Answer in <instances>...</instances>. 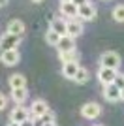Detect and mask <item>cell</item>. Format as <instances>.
<instances>
[{
	"label": "cell",
	"instance_id": "cell-1",
	"mask_svg": "<svg viewBox=\"0 0 124 126\" xmlns=\"http://www.w3.org/2000/svg\"><path fill=\"white\" fill-rule=\"evenodd\" d=\"M100 66L102 68H111V70H119L120 66V57L117 51H105L100 57Z\"/></svg>",
	"mask_w": 124,
	"mask_h": 126
},
{
	"label": "cell",
	"instance_id": "cell-2",
	"mask_svg": "<svg viewBox=\"0 0 124 126\" xmlns=\"http://www.w3.org/2000/svg\"><path fill=\"white\" fill-rule=\"evenodd\" d=\"M81 115L85 119H88V121H94V119H98L102 115V105L96 104V102H88V104H85L81 107Z\"/></svg>",
	"mask_w": 124,
	"mask_h": 126
},
{
	"label": "cell",
	"instance_id": "cell-3",
	"mask_svg": "<svg viewBox=\"0 0 124 126\" xmlns=\"http://www.w3.org/2000/svg\"><path fill=\"white\" fill-rule=\"evenodd\" d=\"M19 43H21V38L13 36V34H8V32L0 38V49L2 51H13V49H17Z\"/></svg>",
	"mask_w": 124,
	"mask_h": 126
},
{
	"label": "cell",
	"instance_id": "cell-4",
	"mask_svg": "<svg viewBox=\"0 0 124 126\" xmlns=\"http://www.w3.org/2000/svg\"><path fill=\"white\" fill-rule=\"evenodd\" d=\"M117 75H119V72H117V70H111V68H100L98 70V79H100V83H102L103 87H105V85H113Z\"/></svg>",
	"mask_w": 124,
	"mask_h": 126
},
{
	"label": "cell",
	"instance_id": "cell-5",
	"mask_svg": "<svg viewBox=\"0 0 124 126\" xmlns=\"http://www.w3.org/2000/svg\"><path fill=\"white\" fill-rule=\"evenodd\" d=\"M30 119V111L28 109H25L23 105H15L13 107V111L10 113V121L11 122H25V121H28Z\"/></svg>",
	"mask_w": 124,
	"mask_h": 126
},
{
	"label": "cell",
	"instance_id": "cell-6",
	"mask_svg": "<svg viewBox=\"0 0 124 126\" xmlns=\"http://www.w3.org/2000/svg\"><path fill=\"white\" fill-rule=\"evenodd\" d=\"M49 105L45 100H34L30 105V117H43L45 113H49Z\"/></svg>",
	"mask_w": 124,
	"mask_h": 126
},
{
	"label": "cell",
	"instance_id": "cell-7",
	"mask_svg": "<svg viewBox=\"0 0 124 126\" xmlns=\"http://www.w3.org/2000/svg\"><path fill=\"white\" fill-rule=\"evenodd\" d=\"M0 60H2V64H4V66H15V64H19L21 55H19V51H17V49H13V51H2Z\"/></svg>",
	"mask_w": 124,
	"mask_h": 126
},
{
	"label": "cell",
	"instance_id": "cell-8",
	"mask_svg": "<svg viewBox=\"0 0 124 126\" xmlns=\"http://www.w3.org/2000/svg\"><path fill=\"white\" fill-rule=\"evenodd\" d=\"M83 21H79V19H72V21H68V30H66V36L70 38H79L83 34Z\"/></svg>",
	"mask_w": 124,
	"mask_h": 126
},
{
	"label": "cell",
	"instance_id": "cell-9",
	"mask_svg": "<svg viewBox=\"0 0 124 126\" xmlns=\"http://www.w3.org/2000/svg\"><path fill=\"white\" fill-rule=\"evenodd\" d=\"M96 6L92 4H87V6H83V8H79V15L77 19L79 21H94L96 19Z\"/></svg>",
	"mask_w": 124,
	"mask_h": 126
},
{
	"label": "cell",
	"instance_id": "cell-10",
	"mask_svg": "<svg viewBox=\"0 0 124 126\" xmlns=\"http://www.w3.org/2000/svg\"><path fill=\"white\" fill-rule=\"evenodd\" d=\"M60 13L72 21V19H77V15H79V8L73 4V2H62V4H60Z\"/></svg>",
	"mask_w": 124,
	"mask_h": 126
},
{
	"label": "cell",
	"instance_id": "cell-11",
	"mask_svg": "<svg viewBox=\"0 0 124 126\" xmlns=\"http://www.w3.org/2000/svg\"><path fill=\"white\" fill-rule=\"evenodd\" d=\"M53 32H57L58 36H66V30H68V21H64L62 17H55L51 19V26H49Z\"/></svg>",
	"mask_w": 124,
	"mask_h": 126
},
{
	"label": "cell",
	"instance_id": "cell-12",
	"mask_svg": "<svg viewBox=\"0 0 124 126\" xmlns=\"http://www.w3.org/2000/svg\"><path fill=\"white\" fill-rule=\"evenodd\" d=\"M8 34H13V36H23L25 34V23L21 21V19H11L10 23H8Z\"/></svg>",
	"mask_w": 124,
	"mask_h": 126
},
{
	"label": "cell",
	"instance_id": "cell-13",
	"mask_svg": "<svg viewBox=\"0 0 124 126\" xmlns=\"http://www.w3.org/2000/svg\"><path fill=\"white\" fill-rule=\"evenodd\" d=\"M103 98L107 102H119L120 100V89H117L115 83L105 85V87H103Z\"/></svg>",
	"mask_w": 124,
	"mask_h": 126
},
{
	"label": "cell",
	"instance_id": "cell-14",
	"mask_svg": "<svg viewBox=\"0 0 124 126\" xmlns=\"http://www.w3.org/2000/svg\"><path fill=\"white\" fill-rule=\"evenodd\" d=\"M79 62H68V64H62V75L66 79H75V75H77V72H79Z\"/></svg>",
	"mask_w": 124,
	"mask_h": 126
},
{
	"label": "cell",
	"instance_id": "cell-15",
	"mask_svg": "<svg viewBox=\"0 0 124 126\" xmlns=\"http://www.w3.org/2000/svg\"><path fill=\"white\" fill-rule=\"evenodd\" d=\"M8 85L11 87V90L26 89V77L23 74H13V75H10V79H8Z\"/></svg>",
	"mask_w": 124,
	"mask_h": 126
},
{
	"label": "cell",
	"instance_id": "cell-16",
	"mask_svg": "<svg viewBox=\"0 0 124 126\" xmlns=\"http://www.w3.org/2000/svg\"><path fill=\"white\" fill-rule=\"evenodd\" d=\"M57 47H58V53L73 51V49H75V40H73V38H70V36H62Z\"/></svg>",
	"mask_w": 124,
	"mask_h": 126
},
{
	"label": "cell",
	"instance_id": "cell-17",
	"mask_svg": "<svg viewBox=\"0 0 124 126\" xmlns=\"http://www.w3.org/2000/svg\"><path fill=\"white\" fill-rule=\"evenodd\" d=\"M26 98H28V90H26V89H15V90H11V100L15 102L17 105H21Z\"/></svg>",
	"mask_w": 124,
	"mask_h": 126
},
{
	"label": "cell",
	"instance_id": "cell-18",
	"mask_svg": "<svg viewBox=\"0 0 124 126\" xmlns=\"http://www.w3.org/2000/svg\"><path fill=\"white\" fill-rule=\"evenodd\" d=\"M58 58L62 60V64H68V62H79V53L73 49V51H68V53H58Z\"/></svg>",
	"mask_w": 124,
	"mask_h": 126
},
{
	"label": "cell",
	"instance_id": "cell-19",
	"mask_svg": "<svg viewBox=\"0 0 124 126\" xmlns=\"http://www.w3.org/2000/svg\"><path fill=\"white\" fill-rule=\"evenodd\" d=\"M88 77H90V74H88V70L87 68H79V72H77V75H75V79H73V81H75V83L77 85H85L88 81Z\"/></svg>",
	"mask_w": 124,
	"mask_h": 126
},
{
	"label": "cell",
	"instance_id": "cell-20",
	"mask_svg": "<svg viewBox=\"0 0 124 126\" xmlns=\"http://www.w3.org/2000/svg\"><path fill=\"white\" fill-rule=\"evenodd\" d=\"M45 42H47V45H55L57 47L58 45V42H60V36H58L57 32H53L51 28L45 32Z\"/></svg>",
	"mask_w": 124,
	"mask_h": 126
},
{
	"label": "cell",
	"instance_id": "cell-21",
	"mask_svg": "<svg viewBox=\"0 0 124 126\" xmlns=\"http://www.w3.org/2000/svg\"><path fill=\"white\" fill-rule=\"evenodd\" d=\"M111 15H113V19H115L117 23H124V4H119V6L113 10V13H111Z\"/></svg>",
	"mask_w": 124,
	"mask_h": 126
},
{
	"label": "cell",
	"instance_id": "cell-22",
	"mask_svg": "<svg viewBox=\"0 0 124 126\" xmlns=\"http://www.w3.org/2000/svg\"><path fill=\"white\" fill-rule=\"evenodd\" d=\"M41 121H43V124H49V122H55V113L53 111H49V113H45L43 117H40Z\"/></svg>",
	"mask_w": 124,
	"mask_h": 126
},
{
	"label": "cell",
	"instance_id": "cell-23",
	"mask_svg": "<svg viewBox=\"0 0 124 126\" xmlns=\"http://www.w3.org/2000/svg\"><path fill=\"white\" fill-rule=\"evenodd\" d=\"M115 87L120 90H124V74H119L117 75V79H115Z\"/></svg>",
	"mask_w": 124,
	"mask_h": 126
},
{
	"label": "cell",
	"instance_id": "cell-24",
	"mask_svg": "<svg viewBox=\"0 0 124 126\" xmlns=\"http://www.w3.org/2000/svg\"><path fill=\"white\" fill-rule=\"evenodd\" d=\"M6 104H8V98H6V96L0 92V111H4V109H6Z\"/></svg>",
	"mask_w": 124,
	"mask_h": 126
},
{
	"label": "cell",
	"instance_id": "cell-25",
	"mask_svg": "<svg viewBox=\"0 0 124 126\" xmlns=\"http://www.w3.org/2000/svg\"><path fill=\"white\" fill-rule=\"evenodd\" d=\"M73 4L77 6V8H83V6H87V4H90V2H88V0H72Z\"/></svg>",
	"mask_w": 124,
	"mask_h": 126
},
{
	"label": "cell",
	"instance_id": "cell-26",
	"mask_svg": "<svg viewBox=\"0 0 124 126\" xmlns=\"http://www.w3.org/2000/svg\"><path fill=\"white\" fill-rule=\"evenodd\" d=\"M32 122H34V126H43V121L40 117H32Z\"/></svg>",
	"mask_w": 124,
	"mask_h": 126
},
{
	"label": "cell",
	"instance_id": "cell-27",
	"mask_svg": "<svg viewBox=\"0 0 124 126\" xmlns=\"http://www.w3.org/2000/svg\"><path fill=\"white\" fill-rule=\"evenodd\" d=\"M21 126H34V122H32V117H30V119H28V121L21 122Z\"/></svg>",
	"mask_w": 124,
	"mask_h": 126
},
{
	"label": "cell",
	"instance_id": "cell-28",
	"mask_svg": "<svg viewBox=\"0 0 124 126\" xmlns=\"http://www.w3.org/2000/svg\"><path fill=\"white\" fill-rule=\"evenodd\" d=\"M6 4H8V0H0V8H4Z\"/></svg>",
	"mask_w": 124,
	"mask_h": 126
},
{
	"label": "cell",
	"instance_id": "cell-29",
	"mask_svg": "<svg viewBox=\"0 0 124 126\" xmlns=\"http://www.w3.org/2000/svg\"><path fill=\"white\" fill-rule=\"evenodd\" d=\"M8 126H21V124H19V122H11L10 121V124H8Z\"/></svg>",
	"mask_w": 124,
	"mask_h": 126
},
{
	"label": "cell",
	"instance_id": "cell-30",
	"mask_svg": "<svg viewBox=\"0 0 124 126\" xmlns=\"http://www.w3.org/2000/svg\"><path fill=\"white\" fill-rule=\"evenodd\" d=\"M43 126H57V122H49V124H43Z\"/></svg>",
	"mask_w": 124,
	"mask_h": 126
},
{
	"label": "cell",
	"instance_id": "cell-31",
	"mask_svg": "<svg viewBox=\"0 0 124 126\" xmlns=\"http://www.w3.org/2000/svg\"><path fill=\"white\" fill-rule=\"evenodd\" d=\"M120 100H124V90H120Z\"/></svg>",
	"mask_w": 124,
	"mask_h": 126
},
{
	"label": "cell",
	"instance_id": "cell-32",
	"mask_svg": "<svg viewBox=\"0 0 124 126\" xmlns=\"http://www.w3.org/2000/svg\"><path fill=\"white\" fill-rule=\"evenodd\" d=\"M32 2H36V4H40V2H43V0H32Z\"/></svg>",
	"mask_w": 124,
	"mask_h": 126
},
{
	"label": "cell",
	"instance_id": "cell-33",
	"mask_svg": "<svg viewBox=\"0 0 124 126\" xmlns=\"http://www.w3.org/2000/svg\"><path fill=\"white\" fill-rule=\"evenodd\" d=\"M62 2H72V0H60V4H62Z\"/></svg>",
	"mask_w": 124,
	"mask_h": 126
},
{
	"label": "cell",
	"instance_id": "cell-34",
	"mask_svg": "<svg viewBox=\"0 0 124 126\" xmlns=\"http://www.w3.org/2000/svg\"><path fill=\"white\" fill-rule=\"evenodd\" d=\"M92 126H102V124H92Z\"/></svg>",
	"mask_w": 124,
	"mask_h": 126
}]
</instances>
